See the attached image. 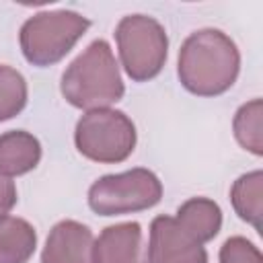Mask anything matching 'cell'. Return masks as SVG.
I'll use <instances>...</instances> for the list:
<instances>
[{
	"label": "cell",
	"mask_w": 263,
	"mask_h": 263,
	"mask_svg": "<svg viewBox=\"0 0 263 263\" xmlns=\"http://www.w3.org/2000/svg\"><path fill=\"white\" fill-rule=\"evenodd\" d=\"M240 51L220 29H199L191 33L177 60V74L185 90L197 97L224 95L238 78Z\"/></svg>",
	"instance_id": "6da1fadb"
},
{
	"label": "cell",
	"mask_w": 263,
	"mask_h": 263,
	"mask_svg": "<svg viewBox=\"0 0 263 263\" xmlns=\"http://www.w3.org/2000/svg\"><path fill=\"white\" fill-rule=\"evenodd\" d=\"M62 97L76 109L95 111L123 99L125 86L119 64L105 39H95L64 70L60 82Z\"/></svg>",
	"instance_id": "7a4b0ae2"
},
{
	"label": "cell",
	"mask_w": 263,
	"mask_h": 263,
	"mask_svg": "<svg viewBox=\"0 0 263 263\" xmlns=\"http://www.w3.org/2000/svg\"><path fill=\"white\" fill-rule=\"evenodd\" d=\"M90 21L76 10H43L29 16L18 33L25 60L45 68L64 60L78 39L88 31Z\"/></svg>",
	"instance_id": "3957f363"
},
{
	"label": "cell",
	"mask_w": 263,
	"mask_h": 263,
	"mask_svg": "<svg viewBox=\"0 0 263 263\" xmlns=\"http://www.w3.org/2000/svg\"><path fill=\"white\" fill-rule=\"evenodd\" d=\"M121 66L134 82H146L160 74L168 55L164 27L148 14H127L115 27Z\"/></svg>",
	"instance_id": "277c9868"
},
{
	"label": "cell",
	"mask_w": 263,
	"mask_h": 263,
	"mask_svg": "<svg viewBox=\"0 0 263 263\" xmlns=\"http://www.w3.org/2000/svg\"><path fill=\"white\" fill-rule=\"evenodd\" d=\"M138 134L134 121L117 109L86 111L74 127L76 150L101 164L123 162L136 148Z\"/></svg>",
	"instance_id": "5b68a950"
},
{
	"label": "cell",
	"mask_w": 263,
	"mask_h": 263,
	"mask_svg": "<svg viewBox=\"0 0 263 263\" xmlns=\"http://www.w3.org/2000/svg\"><path fill=\"white\" fill-rule=\"evenodd\" d=\"M160 179L142 166L105 175L88 189V205L99 216H123L150 210L160 201Z\"/></svg>",
	"instance_id": "8992f818"
},
{
	"label": "cell",
	"mask_w": 263,
	"mask_h": 263,
	"mask_svg": "<svg viewBox=\"0 0 263 263\" xmlns=\"http://www.w3.org/2000/svg\"><path fill=\"white\" fill-rule=\"evenodd\" d=\"M146 263H208V251L173 216H156L150 224Z\"/></svg>",
	"instance_id": "52a82bcc"
},
{
	"label": "cell",
	"mask_w": 263,
	"mask_h": 263,
	"mask_svg": "<svg viewBox=\"0 0 263 263\" xmlns=\"http://www.w3.org/2000/svg\"><path fill=\"white\" fill-rule=\"evenodd\" d=\"M92 247L95 236L86 224L62 220L47 234L41 263H95Z\"/></svg>",
	"instance_id": "ba28073f"
},
{
	"label": "cell",
	"mask_w": 263,
	"mask_h": 263,
	"mask_svg": "<svg viewBox=\"0 0 263 263\" xmlns=\"http://www.w3.org/2000/svg\"><path fill=\"white\" fill-rule=\"evenodd\" d=\"M95 263H146L144 232L138 222H119L103 228L92 247Z\"/></svg>",
	"instance_id": "9c48e42d"
},
{
	"label": "cell",
	"mask_w": 263,
	"mask_h": 263,
	"mask_svg": "<svg viewBox=\"0 0 263 263\" xmlns=\"http://www.w3.org/2000/svg\"><path fill=\"white\" fill-rule=\"evenodd\" d=\"M41 160V142L25 129L0 134V175L18 177L33 171Z\"/></svg>",
	"instance_id": "30bf717a"
},
{
	"label": "cell",
	"mask_w": 263,
	"mask_h": 263,
	"mask_svg": "<svg viewBox=\"0 0 263 263\" xmlns=\"http://www.w3.org/2000/svg\"><path fill=\"white\" fill-rule=\"evenodd\" d=\"M175 220L187 234L203 245L218 236L222 228V210L210 197H191L179 205Z\"/></svg>",
	"instance_id": "8fae6325"
},
{
	"label": "cell",
	"mask_w": 263,
	"mask_h": 263,
	"mask_svg": "<svg viewBox=\"0 0 263 263\" xmlns=\"http://www.w3.org/2000/svg\"><path fill=\"white\" fill-rule=\"evenodd\" d=\"M37 249L35 228L16 216L0 218V263H27Z\"/></svg>",
	"instance_id": "7c38bea8"
},
{
	"label": "cell",
	"mask_w": 263,
	"mask_h": 263,
	"mask_svg": "<svg viewBox=\"0 0 263 263\" xmlns=\"http://www.w3.org/2000/svg\"><path fill=\"white\" fill-rule=\"evenodd\" d=\"M230 203L240 220L261 230L263 216V173L251 171L240 175L230 187Z\"/></svg>",
	"instance_id": "4fadbf2b"
},
{
	"label": "cell",
	"mask_w": 263,
	"mask_h": 263,
	"mask_svg": "<svg viewBox=\"0 0 263 263\" xmlns=\"http://www.w3.org/2000/svg\"><path fill=\"white\" fill-rule=\"evenodd\" d=\"M261 115H263V103H261V99H253V101L240 105L232 119V129H234L236 142L255 156L263 154Z\"/></svg>",
	"instance_id": "5bb4252c"
},
{
	"label": "cell",
	"mask_w": 263,
	"mask_h": 263,
	"mask_svg": "<svg viewBox=\"0 0 263 263\" xmlns=\"http://www.w3.org/2000/svg\"><path fill=\"white\" fill-rule=\"evenodd\" d=\"M27 97L29 90L25 76L18 70L0 64V121L18 115L27 105Z\"/></svg>",
	"instance_id": "9a60e30c"
},
{
	"label": "cell",
	"mask_w": 263,
	"mask_h": 263,
	"mask_svg": "<svg viewBox=\"0 0 263 263\" xmlns=\"http://www.w3.org/2000/svg\"><path fill=\"white\" fill-rule=\"evenodd\" d=\"M220 263H263L261 251L245 236H230L220 247Z\"/></svg>",
	"instance_id": "2e32d148"
},
{
	"label": "cell",
	"mask_w": 263,
	"mask_h": 263,
	"mask_svg": "<svg viewBox=\"0 0 263 263\" xmlns=\"http://www.w3.org/2000/svg\"><path fill=\"white\" fill-rule=\"evenodd\" d=\"M16 203V187L10 177L0 175V218L6 216Z\"/></svg>",
	"instance_id": "e0dca14e"
}]
</instances>
